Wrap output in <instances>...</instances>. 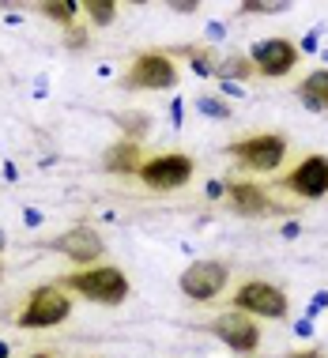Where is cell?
<instances>
[{"label": "cell", "instance_id": "obj_19", "mask_svg": "<svg viewBox=\"0 0 328 358\" xmlns=\"http://www.w3.org/2000/svg\"><path fill=\"white\" fill-rule=\"evenodd\" d=\"M80 8H83L87 23H94V27L117 23V0H80Z\"/></svg>", "mask_w": 328, "mask_h": 358}, {"label": "cell", "instance_id": "obj_12", "mask_svg": "<svg viewBox=\"0 0 328 358\" xmlns=\"http://www.w3.org/2000/svg\"><path fill=\"white\" fill-rule=\"evenodd\" d=\"M227 208L234 211V215H242V219H260V215H272L276 208V200L268 196V189L264 185H257V181H234V178H227Z\"/></svg>", "mask_w": 328, "mask_h": 358}, {"label": "cell", "instance_id": "obj_28", "mask_svg": "<svg viewBox=\"0 0 328 358\" xmlns=\"http://www.w3.org/2000/svg\"><path fill=\"white\" fill-rule=\"evenodd\" d=\"M8 355H12V351H8V343H0V358H8Z\"/></svg>", "mask_w": 328, "mask_h": 358}, {"label": "cell", "instance_id": "obj_4", "mask_svg": "<svg viewBox=\"0 0 328 358\" xmlns=\"http://www.w3.org/2000/svg\"><path fill=\"white\" fill-rule=\"evenodd\" d=\"M227 155L238 159V166H245V170L272 173V170L283 166V159H287V136L283 132H253V136L227 143Z\"/></svg>", "mask_w": 328, "mask_h": 358}, {"label": "cell", "instance_id": "obj_30", "mask_svg": "<svg viewBox=\"0 0 328 358\" xmlns=\"http://www.w3.org/2000/svg\"><path fill=\"white\" fill-rule=\"evenodd\" d=\"M4 245H8V238H4V234H0V253H4Z\"/></svg>", "mask_w": 328, "mask_h": 358}, {"label": "cell", "instance_id": "obj_11", "mask_svg": "<svg viewBox=\"0 0 328 358\" xmlns=\"http://www.w3.org/2000/svg\"><path fill=\"white\" fill-rule=\"evenodd\" d=\"M50 249L53 253H61V257H69L76 260V264H99V260L106 257V241L102 234L94 227H72V230H64V234H57L50 241Z\"/></svg>", "mask_w": 328, "mask_h": 358}, {"label": "cell", "instance_id": "obj_1", "mask_svg": "<svg viewBox=\"0 0 328 358\" xmlns=\"http://www.w3.org/2000/svg\"><path fill=\"white\" fill-rule=\"evenodd\" d=\"M57 283H61L64 290H76V294H83L87 302H94V306H121V302H129V294H132L129 275H124L117 264L80 268V272L61 275Z\"/></svg>", "mask_w": 328, "mask_h": 358}, {"label": "cell", "instance_id": "obj_5", "mask_svg": "<svg viewBox=\"0 0 328 358\" xmlns=\"http://www.w3.org/2000/svg\"><path fill=\"white\" fill-rule=\"evenodd\" d=\"M230 309L249 317H268V321H283L291 313V302H287V290L279 283H268V279H245L242 287L230 298Z\"/></svg>", "mask_w": 328, "mask_h": 358}, {"label": "cell", "instance_id": "obj_14", "mask_svg": "<svg viewBox=\"0 0 328 358\" xmlns=\"http://www.w3.org/2000/svg\"><path fill=\"white\" fill-rule=\"evenodd\" d=\"M298 102L313 113H328V69H317L310 72L302 83H298Z\"/></svg>", "mask_w": 328, "mask_h": 358}, {"label": "cell", "instance_id": "obj_17", "mask_svg": "<svg viewBox=\"0 0 328 358\" xmlns=\"http://www.w3.org/2000/svg\"><path fill=\"white\" fill-rule=\"evenodd\" d=\"M173 53H181V57H189V64H192V72L197 76H215L219 72V61H223V53H215L211 45H181V50H173Z\"/></svg>", "mask_w": 328, "mask_h": 358}, {"label": "cell", "instance_id": "obj_29", "mask_svg": "<svg viewBox=\"0 0 328 358\" xmlns=\"http://www.w3.org/2000/svg\"><path fill=\"white\" fill-rule=\"evenodd\" d=\"M27 358H53V355H45V351H38V355H27Z\"/></svg>", "mask_w": 328, "mask_h": 358}, {"label": "cell", "instance_id": "obj_22", "mask_svg": "<svg viewBox=\"0 0 328 358\" xmlns=\"http://www.w3.org/2000/svg\"><path fill=\"white\" fill-rule=\"evenodd\" d=\"M87 42H91V34H87V27H83V23L69 31V50H83Z\"/></svg>", "mask_w": 328, "mask_h": 358}, {"label": "cell", "instance_id": "obj_25", "mask_svg": "<svg viewBox=\"0 0 328 358\" xmlns=\"http://www.w3.org/2000/svg\"><path fill=\"white\" fill-rule=\"evenodd\" d=\"M197 0H170V12H178V15H189V12H197Z\"/></svg>", "mask_w": 328, "mask_h": 358}, {"label": "cell", "instance_id": "obj_18", "mask_svg": "<svg viewBox=\"0 0 328 358\" xmlns=\"http://www.w3.org/2000/svg\"><path fill=\"white\" fill-rule=\"evenodd\" d=\"M113 121H117V129L124 132V140H132V143H140V140L151 132V113H143V110L113 113Z\"/></svg>", "mask_w": 328, "mask_h": 358}, {"label": "cell", "instance_id": "obj_9", "mask_svg": "<svg viewBox=\"0 0 328 358\" xmlns=\"http://www.w3.org/2000/svg\"><path fill=\"white\" fill-rule=\"evenodd\" d=\"M249 61H253L257 76L264 80H279V76H291L294 64L302 61L298 45L291 38H260V42L249 45Z\"/></svg>", "mask_w": 328, "mask_h": 358}, {"label": "cell", "instance_id": "obj_6", "mask_svg": "<svg viewBox=\"0 0 328 358\" xmlns=\"http://www.w3.org/2000/svg\"><path fill=\"white\" fill-rule=\"evenodd\" d=\"M192 173H197V162H192L189 155L166 151V155H151V159H143L136 178L148 189H155V192H173V189H185L192 181Z\"/></svg>", "mask_w": 328, "mask_h": 358}, {"label": "cell", "instance_id": "obj_16", "mask_svg": "<svg viewBox=\"0 0 328 358\" xmlns=\"http://www.w3.org/2000/svg\"><path fill=\"white\" fill-rule=\"evenodd\" d=\"M253 76H257V69H253V61H249V53H223L215 80H223V83H245V80H253Z\"/></svg>", "mask_w": 328, "mask_h": 358}, {"label": "cell", "instance_id": "obj_21", "mask_svg": "<svg viewBox=\"0 0 328 358\" xmlns=\"http://www.w3.org/2000/svg\"><path fill=\"white\" fill-rule=\"evenodd\" d=\"M242 15H272V12H287V0H245L238 4Z\"/></svg>", "mask_w": 328, "mask_h": 358}, {"label": "cell", "instance_id": "obj_3", "mask_svg": "<svg viewBox=\"0 0 328 358\" xmlns=\"http://www.w3.org/2000/svg\"><path fill=\"white\" fill-rule=\"evenodd\" d=\"M69 317H72V294L61 283H45V287L31 290L27 306L15 317V324L19 328H57Z\"/></svg>", "mask_w": 328, "mask_h": 358}, {"label": "cell", "instance_id": "obj_15", "mask_svg": "<svg viewBox=\"0 0 328 358\" xmlns=\"http://www.w3.org/2000/svg\"><path fill=\"white\" fill-rule=\"evenodd\" d=\"M38 12L50 19V23L72 31V27H80V12H83V8H80V0H42Z\"/></svg>", "mask_w": 328, "mask_h": 358}, {"label": "cell", "instance_id": "obj_23", "mask_svg": "<svg viewBox=\"0 0 328 358\" xmlns=\"http://www.w3.org/2000/svg\"><path fill=\"white\" fill-rule=\"evenodd\" d=\"M317 42H321V31H310V34L302 38V42H298V53H302V57H306V53H313V50H317Z\"/></svg>", "mask_w": 328, "mask_h": 358}, {"label": "cell", "instance_id": "obj_8", "mask_svg": "<svg viewBox=\"0 0 328 358\" xmlns=\"http://www.w3.org/2000/svg\"><path fill=\"white\" fill-rule=\"evenodd\" d=\"M204 328L227 347V351H234V355H257L260 351V324L249 313L227 309V313L211 317Z\"/></svg>", "mask_w": 328, "mask_h": 358}, {"label": "cell", "instance_id": "obj_27", "mask_svg": "<svg viewBox=\"0 0 328 358\" xmlns=\"http://www.w3.org/2000/svg\"><path fill=\"white\" fill-rule=\"evenodd\" d=\"M294 332H302V336H310V332H313V324H310V321H298V324H294Z\"/></svg>", "mask_w": 328, "mask_h": 358}, {"label": "cell", "instance_id": "obj_26", "mask_svg": "<svg viewBox=\"0 0 328 358\" xmlns=\"http://www.w3.org/2000/svg\"><path fill=\"white\" fill-rule=\"evenodd\" d=\"M328 306V290H321V294L313 298V306H310V313H317V309H325Z\"/></svg>", "mask_w": 328, "mask_h": 358}, {"label": "cell", "instance_id": "obj_24", "mask_svg": "<svg viewBox=\"0 0 328 358\" xmlns=\"http://www.w3.org/2000/svg\"><path fill=\"white\" fill-rule=\"evenodd\" d=\"M279 358H328L321 347H306V351H287V355H279Z\"/></svg>", "mask_w": 328, "mask_h": 358}, {"label": "cell", "instance_id": "obj_20", "mask_svg": "<svg viewBox=\"0 0 328 358\" xmlns=\"http://www.w3.org/2000/svg\"><path fill=\"white\" fill-rule=\"evenodd\" d=\"M197 110L204 113V117H211V121H227V117H230V106H227L223 99H215V94H200V99H197Z\"/></svg>", "mask_w": 328, "mask_h": 358}, {"label": "cell", "instance_id": "obj_2", "mask_svg": "<svg viewBox=\"0 0 328 358\" xmlns=\"http://www.w3.org/2000/svg\"><path fill=\"white\" fill-rule=\"evenodd\" d=\"M124 91H170L178 87V61L166 50H143L121 76Z\"/></svg>", "mask_w": 328, "mask_h": 358}, {"label": "cell", "instance_id": "obj_13", "mask_svg": "<svg viewBox=\"0 0 328 358\" xmlns=\"http://www.w3.org/2000/svg\"><path fill=\"white\" fill-rule=\"evenodd\" d=\"M102 166H106V173H121V178H129V173H140V166H143L140 143H132V140L110 143V148L102 151Z\"/></svg>", "mask_w": 328, "mask_h": 358}, {"label": "cell", "instance_id": "obj_7", "mask_svg": "<svg viewBox=\"0 0 328 358\" xmlns=\"http://www.w3.org/2000/svg\"><path fill=\"white\" fill-rule=\"evenodd\" d=\"M227 283H230L227 260H211V257L208 260H192L178 279L181 294H185L189 302H215V298L227 290Z\"/></svg>", "mask_w": 328, "mask_h": 358}, {"label": "cell", "instance_id": "obj_10", "mask_svg": "<svg viewBox=\"0 0 328 358\" xmlns=\"http://www.w3.org/2000/svg\"><path fill=\"white\" fill-rule=\"evenodd\" d=\"M279 189L302 200H321L328 196V155H306L302 162L279 178Z\"/></svg>", "mask_w": 328, "mask_h": 358}, {"label": "cell", "instance_id": "obj_31", "mask_svg": "<svg viewBox=\"0 0 328 358\" xmlns=\"http://www.w3.org/2000/svg\"><path fill=\"white\" fill-rule=\"evenodd\" d=\"M0 279H4V260H0Z\"/></svg>", "mask_w": 328, "mask_h": 358}]
</instances>
